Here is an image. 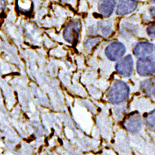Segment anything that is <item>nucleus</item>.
<instances>
[{
    "label": "nucleus",
    "instance_id": "f257e3e1",
    "mask_svg": "<svg viewBox=\"0 0 155 155\" xmlns=\"http://www.w3.org/2000/svg\"><path fill=\"white\" fill-rule=\"evenodd\" d=\"M130 94V87L122 80L115 81L110 87L107 98L110 102L117 104L126 101Z\"/></svg>",
    "mask_w": 155,
    "mask_h": 155
},
{
    "label": "nucleus",
    "instance_id": "f03ea898",
    "mask_svg": "<svg viewBox=\"0 0 155 155\" xmlns=\"http://www.w3.org/2000/svg\"><path fill=\"white\" fill-rule=\"evenodd\" d=\"M81 24L80 21L74 19L70 22L63 31V38L70 44L75 45L78 42L80 35Z\"/></svg>",
    "mask_w": 155,
    "mask_h": 155
},
{
    "label": "nucleus",
    "instance_id": "7ed1b4c3",
    "mask_svg": "<svg viewBox=\"0 0 155 155\" xmlns=\"http://www.w3.org/2000/svg\"><path fill=\"white\" fill-rule=\"evenodd\" d=\"M137 72L143 77H149L155 74V60L151 56L139 58L137 61Z\"/></svg>",
    "mask_w": 155,
    "mask_h": 155
},
{
    "label": "nucleus",
    "instance_id": "20e7f679",
    "mask_svg": "<svg viewBox=\"0 0 155 155\" xmlns=\"http://www.w3.org/2000/svg\"><path fill=\"white\" fill-rule=\"evenodd\" d=\"M104 53L110 61H117L124 57L126 53V47L121 42L113 41L106 47Z\"/></svg>",
    "mask_w": 155,
    "mask_h": 155
},
{
    "label": "nucleus",
    "instance_id": "39448f33",
    "mask_svg": "<svg viewBox=\"0 0 155 155\" xmlns=\"http://www.w3.org/2000/svg\"><path fill=\"white\" fill-rule=\"evenodd\" d=\"M134 69V61L131 55L124 56L115 64V70L122 77L128 78L132 75Z\"/></svg>",
    "mask_w": 155,
    "mask_h": 155
},
{
    "label": "nucleus",
    "instance_id": "423d86ee",
    "mask_svg": "<svg viewBox=\"0 0 155 155\" xmlns=\"http://www.w3.org/2000/svg\"><path fill=\"white\" fill-rule=\"evenodd\" d=\"M137 0H119L116 5V15L124 16L134 12L138 8Z\"/></svg>",
    "mask_w": 155,
    "mask_h": 155
},
{
    "label": "nucleus",
    "instance_id": "0eeeda50",
    "mask_svg": "<svg viewBox=\"0 0 155 155\" xmlns=\"http://www.w3.org/2000/svg\"><path fill=\"white\" fill-rule=\"evenodd\" d=\"M154 50V45L148 41H141L135 44L133 48V54L139 58L151 56Z\"/></svg>",
    "mask_w": 155,
    "mask_h": 155
},
{
    "label": "nucleus",
    "instance_id": "6e6552de",
    "mask_svg": "<svg viewBox=\"0 0 155 155\" xmlns=\"http://www.w3.org/2000/svg\"><path fill=\"white\" fill-rule=\"evenodd\" d=\"M119 33L125 39H130L138 34L139 28L134 23L125 21L120 25Z\"/></svg>",
    "mask_w": 155,
    "mask_h": 155
},
{
    "label": "nucleus",
    "instance_id": "1a4fd4ad",
    "mask_svg": "<svg viewBox=\"0 0 155 155\" xmlns=\"http://www.w3.org/2000/svg\"><path fill=\"white\" fill-rule=\"evenodd\" d=\"M116 5V0H99L97 9L102 17L107 18L113 14Z\"/></svg>",
    "mask_w": 155,
    "mask_h": 155
},
{
    "label": "nucleus",
    "instance_id": "9d476101",
    "mask_svg": "<svg viewBox=\"0 0 155 155\" xmlns=\"http://www.w3.org/2000/svg\"><path fill=\"white\" fill-rule=\"evenodd\" d=\"M124 125L127 130L133 133L138 132L141 126V119L139 114L129 115L124 122Z\"/></svg>",
    "mask_w": 155,
    "mask_h": 155
},
{
    "label": "nucleus",
    "instance_id": "9b49d317",
    "mask_svg": "<svg viewBox=\"0 0 155 155\" xmlns=\"http://www.w3.org/2000/svg\"><path fill=\"white\" fill-rule=\"evenodd\" d=\"M97 31L100 32L104 37H108L113 32L112 23L109 21H99L97 24Z\"/></svg>",
    "mask_w": 155,
    "mask_h": 155
},
{
    "label": "nucleus",
    "instance_id": "f8f14e48",
    "mask_svg": "<svg viewBox=\"0 0 155 155\" xmlns=\"http://www.w3.org/2000/svg\"><path fill=\"white\" fill-rule=\"evenodd\" d=\"M101 42V38L97 35H89L84 42V47L87 51H91Z\"/></svg>",
    "mask_w": 155,
    "mask_h": 155
},
{
    "label": "nucleus",
    "instance_id": "ddd939ff",
    "mask_svg": "<svg viewBox=\"0 0 155 155\" xmlns=\"http://www.w3.org/2000/svg\"><path fill=\"white\" fill-rule=\"evenodd\" d=\"M153 83L152 82L151 80H147L143 81L141 83L140 87H141V91L144 93L148 94L151 91V90L153 87Z\"/></svg>",
    "mask_w": 155,
    "mask_h": 155
},
{
    "label": "nucleus",
    "instance_id": "4468645a",
    "mask_svg": "<svg viewBox=\"0 0 155 155\" xmlns=\"http://www.w3.org/2000/svg\"><path fill=\"white\" fill-rule=\"evenodd\" d=\"M146 122L150 128L155 129V110H152L148 114L146 118Z\"/></svg>",
    "mask_w": 155,
    "mask_h": 155
},
{
    "label": "nucleus",
    "instance_id": "2eb2a0df",
    "mask_svg": "<svg viewBox=\"0 0 155 155\" xmlns=\"http://www.w3.org/2000/svg\"><path fill=\"white\" fill-rule=\"evenodd\" d=\"M146 31L150 37L155 39V23L148 25Z\"/></svg>",
    "mask_w": 155,
    "mask_h": 155
},
{
    "label": "nucleus",
    "instance_id": "dca6fc26",
    "mask_svg": "<svg viewBox=\"0 0 155 155\" xmlns=\"http://www.w3.org/2000/svg\"><path fill=\"white\" fill-rule=\"evenodd\" d=\"M6 2L5 0H0V16L2 15L6 8Z\"/></svg>",
    "mask_w": 155,
    "mask_h": 155
},
{
    "label": "nucleus",
    "instance_id": "f3484780",
    "mask_svg": "<svg viewBox=\"0 0 155 155\" xmlns=\"http://www.w3.org/2000/svg\"><path fill=\"white\" fill-rule=\"evenodd\" d=\"M149 12H150V16L155 20V6H152L150 8L149 10Z\"/></svg>",
    "mask_w": 155,
    "mask_h": 155
},
{
    "label": "nucleus",
    "instance_id": "a211bd4d",
    "mask_svg": "<svg viewBox=\"0 0 155 155\" xmlns=\"http://www.w3.org/2000/svg\"><path fill=\"white\" fill-rule=\"evenodd\" d=\"M153 94L154 96L155 97V86H154V88H153Z\"/></svg>",
    "mask_w": 155,
    "mask_h": 155
},
{
    "label": "nucleus",
    "instance_id": "6ab92c4d",
    "mask_svg": "<svg viewBox=\"0 0 155 155\" xmlns=\"http://www.w3.org/2000/svg\"><path fill=\"white\" fill-rule=\"evenodd\" d=\"M151 2H152L153 3L155 4V0H151Z\"/></svg>",
    "mask_w": 155,
    "mask_h": 155
},
{
    "label": "nucleus",
    "instance_id": "aec40b11",
    "mask_svg": "<svg viewBox=\"0 0 155 155\" xmlns=\"http://www.w3.org/2000/svg\"><path fill=\"white\" fill-rule=\"evenodd\" d=\"M154 52H155V47H154Z\"/></svg>",
    "mask_w": 155,
    "mask_h": 155
}]
</instances>
